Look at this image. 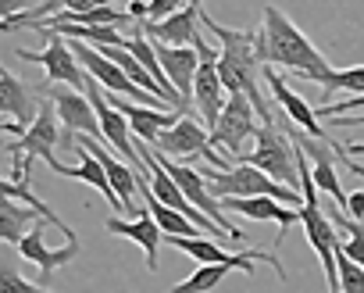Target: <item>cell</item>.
<instances>
[{
	"label": "cell",
	"mask_w": 364,
	"mask_h": 293,
	"mask_svg": "<svg viewBox=\"0 0 364 293\" xmlns=\"http://www.w3.org/2000/svg\"><path fill=\"white\" fill-rule=\"evenodd\" d=\"M261 33H264V65L279 72H293L314 86H325L328 75L336 72L332 61H325V54L307 40V33H300V26L275 4H264Z\"/></svg>",
	"instance_id": "1"
},
{
	"label": "cell",
	"mask_w": 364,
	"mask_h": 293,
	"mask_svg": "<svg viewBox=\"0 0 364 293\" xmlns=\"http://www.w3.org/2000/svg\"><path fill=\"white\" fill-rule=\"evenodd\" d=\"M236 165H254L261 172H268L272 179L286 183L289 190L300 186V146L293 143V136L272 122H261L257 129V139H254V151L243 154Z\"/></svg>",
	"instance_id": "2"
},
{
	"label": "cell",
	"mask_w": 364,
	"mask_h": 293,
	"mask_svg": "<svg viewBox=\"0 0 364 293\" xmlns=\"http://www.w3.org/2000/svg\"><path fill=\"white\" fill-rule=\"evenodd\" d=\"M154 151L157 154H164V158H171V161H197V158H204L211 169H218V172H229L232 165L215 151V143H211V129L204 125V122H197L193 114H182L171 129H164L161 136H157V143H154Z\"/></svg>",
	"instance_id": "3"
},
{
	"label": "cell",
	"mask_w": 364,
	"mask_h": 293,
	"mask_svg": "<svg viewBox=\"0 0 364 293\" xmlns=\"http://www.w3.org/2000/svg\"><path fill=\"white\" fill-rule=\"evenodd\" d=\"M208 176V186L211 193L222 201V197H275L289 208H304L300 204V190H289L286 183L272 179L268 172L254 169V165H232L229 172H218V169H204Z\"/></svg>",
	"instance_id": "4"
},
{
	"label": "cell",
	"mask_w": 364,
	"mask_h": 293,
	"mask_svg": "<svg viewBox=\"0 0 364 293\" xmlns=\"http://www.w3.org/2000/svg\"><path fill=\"white\" fill-rule=\"evenodd\" d=\"M154 158H157V165H161V169H164V172H168V176L178 183V190L186 193V201H190L193 208H200V211H204L211 222H218L232 243H243V233H240V225H232V222L225 218V208H222V201L211 193L204 169H190V165H182V161H171V158L157 154V151H154Z\"/></svg>",
	"instance_id": "5"
},
{
	"label": "cell",
	"mask_w": 364,
	"mask_h": 293,
	"mask_svg": "<svg viewBox=\"0 0 364 293\" xmlns=\"http://www.w3.org/2000/svg\"><path fill=\"white\" fill-rule=\"evenodd\" d=\"M61 118H58V107H54V100L50 97H43V104H40V114H36V122L15 139V154H22V183L26 186H33V161L36 158H43L47 165H54L58 158H54V146H61Z\"/></svg>",
	"instance_id": "6"
},
{
	"label": "cell",
	"mask_w": 364,
	"mask_h": 293,
	"mask_svg": "<svg viewBox=\"0 0 364 293\" xmlns=\"http://www.w3.org/2000/svg\"><path fill=\"white\" fill-rule=\"evenodd\" d=\"M43 40H47V47L43 50H26V47H18L15 54L22 58V61H36L43 72H47V86H75V90H82L86 86V68L79 65V58H75V50H72V43L61 36V33H50V29H36Z\"/></svg>",
	"instance_id": "7"
},
{
	"label": "cell",
	"mask_w": 364,
	"mask_h": 293,
	"mask_svg": "<svg viewBox=\"0 0 364 293\" xmlns=\"http://www.w3.org/2000/svg\"><path fill=\"white\" fill-rule=\"evenodd\" d=\"M164 243L168 247H175V250H182L186 257H193V261H200V265H232L236 272H254V261H268L275 272H279V279H286V268H282V261H279V254H268V250H222L211 236H164Z\"/></svg>",
	"instance_id": "8"
},
{
	"label": "cell",
	"mask_w": 364,
	"mask_h": 293,
	"mask_svg": "<svg viewBox=\"0 0 364 293\" xmlns=\"http://www.w3.org/2000/svg\"><path fill=\"white\" fill-rule=\"evenodd\" d=\"M193 47H197V54H200L197 79H193V104H197V111H200V122H204L208 129H215L218 118H222V107H225V100H229V90L222 86V75H218V50L200 36V29H197V36H193Z\"/></svg>",
	"instance_id": "9"
},
{
	"label": "cell",
	"mask_w": 364,
	"mask_h": 293,
	"mask_svg": "<svg viewBox=\"0 0 364 293\" xmlns=\"http://www.w3.org/2000/svg\"><path fill=\"white\" fill-rule=\"evenodd\" d=\"M257 129H261V122H257L254 104H250L243 93H229V100H225V107H222V118H218V125L211 129V143H215V146H225V154H229L232 165H236V158L243 154V146H247L250 139H257Z\"/></svg>",
	"instance_id": "10"
},
{
	"label": "cell",
	"mask_w": 364,
	"mask_h": 293,
	"mask_svg": "<svg viewBox=\"0 0 364 293\" xmlns=\"http://www.w3.org/2000/svg\"><path fill=\"white\" fill-rule=\"evenodd\" d=\"M300 225H304V236L311 243V250L318 254L321 268H325V279H328V293H343L339 289V268H336V222L325 215L321 204H304L300 208Z\"/></svg>",
	"instance_id": "11"
},
{
	"label": "cell",
	"mask_w": 364,
	"mask_h": 293,
	"mask_svg": "<svg viewBox=\"0 0 364 293\" xmlns=\"http://www.w3.org/2000/svg\"><path fill=\"white\" fill-rule=\"evenodd\" d=\"M40 90H43V97H50V100H54V107H58V118H61V129H65V132H82V136L104 139V132H100V118H97V111H93V104H90L86 90L61 86V82H58V86L40 82Z\"/></svg>",
	"instance_id": "12"
},
{
	"label": "cell",
	"mask_w": 364,
	"mask_h": 293,
	"mask_svg": "<svg viewBox=\"0 0 364 293\" xmlns=\"http://www.w3.org/2000/svg\"><path fill=\"white\" fill-rule=\"evenodd\" d=\"M47 218H40L26 236H22V243H18V254H22V261H33L36 268H40V282L47 286L50 282V275L58 272V268H65V265H72L75 257H79V240H65V247H58V250H50L47 247V240H43V233H47Z\"/></svg>",
	"instance_id": "13"
},
{
	"label": "cell",
	"mask_w": 364,
	"mask_h": 293,
	"mask_svg": "<svg viewBox=\"0 0 364 293\" xmlns=\"http://www.w3.org/2000/svg\"><path fill=\"white\" fill-rule=\"evenodd\" d=\"M107 100L129 118L136 139H139V143H150V146L157 143V136H161L164 129H171L182 114H190V111H178V107H150V104H136V100H129V97H122V93H111V90H107Z\"/></svg>",
	"instance_id": "14"
},
{
	"label": "cell",
	"mask_w": 364,
	"mask_h": 293,
	"mask_svg": "<svg viewBox=\"0 0 364 293\" xmlns=\"http://www.w3.org/2000/svg\"><path fill=\"white\" fill-rule=\"evenodd\" d=\"M40 104H43V90L40 86H29V82L15 79L8 68L0 72V114H8L22 132L36 122Z\"/></svg>",
	"instance_id": "15"
},
{
	"label": "cell",
	"mask_w": 364,
	"mask_h": 293,
	"mask_svg": "<svg viewBox=\"0 0 364 293\" xmlns=\"http://www.w3.org/2000/svg\"><path fill=\"white\" fill-rule=\"evenodd\" d=\"M222 208L232 211V215H243L250 222H275L282 229V233H275L279 243H282L286 229L300 222V208H289V204H282L275 197H222Z\"/></svg>",
	"instance_id": "16"
},
{
	"label": "cell",
	"mask_w": 364,
	"mask_h": 293,
	"mask_svg": "<svg viewBox=\"0 0 364 293\" xmlns=\"http://www.w3.org/2000/svg\"><path fill=\"white\" fill-rule=\"evenodd\" d=\"M200 11H204V8L186 4L182 11H175V15H168V18H161V22L143 18V22H136V26H139L154 43H164V47H193V36H197V29H200Z\"/></svg>",
	"instance_id": "17"
},
{
	"label": "cell",
	"mask_w": 364,
	"mask_h": 293,
	"mask_svg": "<svg viewBox=\"0 0 364 293\" xmlns=\"http://www.w3.org/2000/svg\"><path fill=\"white\" fill-rule=\"evenodd\" d=\"M264 82H268V90H272V97L282 104V111H286V118L293 122V125H300L307 136H318V139H328L325 136V129H321V122H318V114H314V107H307V100L296 93V90H289V82L279 75V68H272V65H264Z\"/></svg>",
	"instance_id": "18"
},
{
	"label": "cell",
	"mask_w": 364,
	"mask_h": 293,
	"mask_svg": "<svg viewBox=\"0 0 364 293\" xmlns=\"http://www.w3.org/2000/svg\"><path fill=\"white\" fill-rule=\"evenodd\" d=\"M157 47V61L168 75V82L178 90L182 104H193V79H197V65H200V54L197 47H164V43H154Z\"/></svg>",
	"instance_id": "19"
},
{
	"label": "cell",
	"mask_w": 364,
	"mask_h": 293,
	"mask_svg": "<svg viewBox=\"0 0 364 293\" xmlns=\"http://www.w3.org/2000/svg\"><path fill=\"white\" fill-rule=\"evenodd\" d=\"M104 229H107L111 236H125V240L139 243L143 254H146V268L157 272V247H161L164 233H161V225L154 222L150 211H143V215H136V218H107Z\"/></svg>",
	"instance_id": "20"
},
{
	"label": "cell",
	"mask_w": 364,
	"mask_h": 293,
	"mask_svg": "<svg viewBox=\"0 0 364 293\" xmlns=\"http://www.w3.org/2000/svg\"><path fill=\"white\" fill-rule=\"evenodd\" d=\"M72 151H79V165H61V161H54L50 169H54L58 176H65V179L90 183L93 190H100V193L107 197V204H111L114 211H125V208H122V201H118V193H114V186H111V179H107V172H104V165L93 158V151H90V146H82V143L75 139V146H72Z\"/></svg>",
	"instance_id": "21"
},
{
	"label": "cell",
	"mask_w": 364,
	"mask_h": 293,
	"mask_svg": "<svg viewBox=\"0 0 364 293\" xmlns=\"http://www.w3.org/2000/svg\"><path fill=\"white\" fill-rule=\"evenodd\" d=\"M40 218H47V215L36 211V208H29V204H22V201H0V240L18 247L22 236H26ZM47 222H50V218H47Z\"/></svg>",
	"instance_id": "22"
},
{
	"label": "cell",
	"mask_w": 364,
	"mask_h": 293,
	"mask_svg": "<svg viewBox=\"0 0 364 293\" xmlns=\"http://www.w3.org/2000/svg\"><path fill=\"white\" fill-rule=\"evenodd\" d=\"M18 247L0 240V293H50L43 282H29L18 272Z\"/></svg>",
	"instance_id": "23"
},
{
	"label": "cell",
	"mask_w": 364,
	"mask_h": 293,
	"mask_svg": "<svg viewBox=\"0 0 364 293\" xmlns=\"http://www.w3.org/2000/svg\"><path fill=\"white\" fill-rule=\"evenodd\" d=\"M0 201H22V204H29V208H36V211H43L47 218H50V225L58 229V233H65V240H75V233L33 193V186H26V183H15V179H4V176H0Z\"/></svg>",
	"instance_id": "24"
},
{
	"label": "cell",
	"mask_w": 364,
	"mask_h": 293,
	"mask_svg": "<svg viewBox=\"0 0 364 293\" xmlns=\"http://www.w3.org/2000/svg\"><path fill=\"white\" fill-rule=\"evenodd\" d=\"M321 90H325V93H346V97H360V93H364V65H357V68H336Z\"/></svg>",
	"instance_id": "25"
},
{
	"label": "cell",
	"mask_w": 364,
	"mask_h": 293,
	"mask_svg": "<svg viewBox=\"0 0 364 293\" xmlns=\"http://www.w3.org/2000/svg\"><path fill=\"white\" fill-rule=\"evenodd\" d=\"M336 268H339V289L343 293H364V268L357 261H350L343 254V247H336Z\"/></svg>",
	"instance_id": "26"
},
{
	"label": "cell",
	"mask_w": 364,
	"mask_h": 293,
	"mask_svg": "<svg viewBox=\"0 0 364 293\" xmlns=\"http://www.w3.org/2000/svg\"><path fill=\"white\" fill-rule=\"evenodd\" d=\"M353 111H364V93L360 97H346V100H339V104H321V107H314V114L318 118H343V114H353Z\"/></svg>",
	"instance_id": "27"
},
{
	"label": "cell",
	"mask_w": 364,
	"mask_h": 293,
	"mask_svg": "<svg viewBox=\"0 0 364 293\" xmlns=\"http://www.w3.org/2000/svg\"><path fill=\"white\" fill-rule=\"evenodd\" d=\"M186 4H190V0H146V18H150V22H161V18L182 11Z\"/></svg>",
	"instance_id": "28"
},
{
	"label": "cell",
	"mask_w": 364,
	"mask_h": 293,
	"mask_svg": "<svg viewBox=\"0 0 364 293\" xmlns=\"http://www.w3.org/2000/svg\"><path fill=\"white\" fill-rule=\"evenodd\" d=\"M43 0H0V22L4 18H15V15H22V11H33V8H40Z\"/></svg>",
	"instance_id": "29"
},
{
	"label": "cell",
	"mask_w": 364,
	"mask_h": 293,
	"mask_svg": "<svg viewBox=\"0 0 364 293\" xmlns=\"http://www.w3.org/2000/svg\"><path fill=\"white\" fill-rule=\"evenodd\" d=\"M346 215L357 218V222H364V190L350 193V201H346Z\"/></svg>",
	"instance_id": "30"
},
{
	"label": "cell",
	"mask_w": 364,
	"mask_h": 293,
	"mask_svg": "<svg viewBox=\"0 0 364 293\" xmlns=\"http://www.w3.org/2000/svg\"><path fill=\"white\" fill-rule=\"evenodd\" d=\"M336 154H339V158H343V165H346V169H350V172H353V176L364 183V165H360L353 154H346V151H343V143H336Z\"/></svg>",
	"instance_id": "31"
},
{
	"label": "cell",
	"mask_w": 364,
	"mask_h": 293,
	"mask_svg": "<svg viewBox=\"0 0 364 293\" xmlns=\"http://www.w3.org/2000/svg\"><path fill=\"white\" fill-rule=\"evenodd\" d=\"M125 11L132 15V22H143V18H146V0H129Z\"/></svg>",
	"instance_id": "32"
},
{
	"label": "cell",
	"mask_w": 364,
	"mask_h": 293,
	"mask_svg": "<svg viewBox=\"0 0 364 293\" xmlns=\"http://www.w3.org/2000/svg\"><path fill=\"white\" fill-rule=\"evenodd\" d=\"M4 158H15V139H8V132L0 129V161Z\"/></svg>",
	"instance_id": "33"
},
{
	"label": "cell",
	"mask_w": 364,
	"mask_h": 293,
	"mask_svg": "<svg viewBox=\"0 0 364 293\" xmlns=\"http://www.w3.org/2000/svg\"><path fill=\"white\" fill-rule=\"evenodd\" d=\"M328 122H332V125H364V111H357L353 118L343 114V118H328Z\"/></svg>",
	"instance_id": "34"
},
{
	"label": "cell",
	"mask_w": 364,
	"mask_h": 293,
	"mask_svg": "<svg viewBox=\"0 0 364 293\" xmlns=\"http://www.w3.org/2000/svg\"><path fill=\"white\" fill-rule=\"evenodd\" d=\"M343 151L357 158V154H364V143H343Z\"/></svg>",
	"instance_id": "35"
},
{
	"label": "cell",
	"mask_w": 364,
	"mask_h": 293,
	"mask_svg": "<svg viewBox=\"0 0 364 293\" xmlns=\"http://www.w3.org/2000/svg\"><path fill=\"white\" fill-rule=\"evenodd\" d=\"M190 4H193V8H204V0H190Z\"/></svg>",
	"instance_id": "36"
}]
</instances>
